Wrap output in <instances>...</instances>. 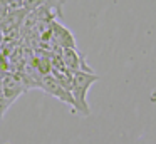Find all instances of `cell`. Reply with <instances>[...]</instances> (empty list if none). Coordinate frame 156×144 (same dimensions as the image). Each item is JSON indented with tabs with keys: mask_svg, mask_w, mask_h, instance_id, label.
<instances>
[{
	"mask_svg": "<svg viewBox=\"0 0 156 144\" xmlns=\"http://www.w3.org/2000/svg\"><path fill=\"white\" fill-rule=\"evenodd\" d=\"M99 79L101 77L96 72H84V70L74 72V76H72V89H71V94L74 97V111L72 112H79L82 116L91 114V109H89V104H87V90Z\"/></svg>",
	"mask_w": 156,
	"mask_h": 144,
	"instance_id": "obj_1",
	"label": "cell"
},
{
	"mask_svg": "<svg viewBox=\"0 0 156 144\" xmlns=\"http://www.w3.org/2000/svg\"><path fill=\"white\" fill-rule=\"evenodd\" d=\"M0 89H2V107H4V111H7L9 106L20 94L27 92L29 86L19 72H7L0 82Z\"/></svg>",
	"mask_w": 156,
	"mask_h": 144,
	"instance_id": "obj_2",
	"label": "cell"
},
{
	"mask_svg": "<svg viewBox=\"0 0 156 144\" xmlns=\"http://www.w3.org/2000/svg\"><path fill=\"white\" fill-rule=\"evenodd\" d=\"M39 89H42L44 92L57 97L59 100H62V102H66L67 106H71L72 111H74V97H72L71 90L66 89L52 74H45V76L41 77V80H39Z\"/></svg>",
	"mask_w": 156,
	"mask_h": 144,
	"instance_id": "obj_3",
	"label": "cell"
},
{
	"mask_svg": "<svg viewBox=\"0 0 156 144\" xmlns=\"http://www.w3.org/2000/svg\"><path fill=\"white\" fill-rule=\"evenodd\" d=\"M51 44L59 49H76V40L71 30H67L55 20L51 22Z\"/></svg>",
	"mask_w": 156,
	"mask_h": 144,
	"instance_id": "obj_4",
	"label": "cell"
},
{
	"mask_svg": "<svg viewBox=\"0 0 156 144\" xmlns=\"http://www.w3.org/2000/svg\"><path fill=\"white\" fill-rule=\"evenodd\" d=\"M61 57L62 62H64L66 69L69 72H79V70H84V72H94L91 67L86 64V59L82 54H79L76 49H62L61 50Z\"/></svg>",
	"mask_w": 156,
	"mask_h": 144,
	"instance_id": "obj_5",
	"label": "cell"
}]
</instances>
